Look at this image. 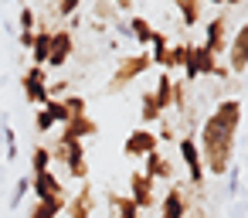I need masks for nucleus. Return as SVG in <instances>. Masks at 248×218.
<instances>
[{
    "label": "nucleus",
    "instance_id": "obj_34",
    "mask_svg": "<svg viewBox=\"0 0 248 218\" xmlns=\"http://www.w3.org/2000/svg\"><path fill=\"white\" fill-rule=\"evenodd\" d=\"M78 11H82V4H78V0H58V4H55V14H58L62 21H65V17L72 21Z\"/></svg>",
    "mask_w": 248,
    "mask_h": 218
},
{
    "label": "nucleus",
    "instance_id": "obj_21",
    "mask_svg": "<svg viewBox=\"0 0 248 218\" xmlns=\"http://www.w3.org/2000/svg\"><path fill=\"white\" fill-rule=\"evenodd\" d=\"M153 99H156V106H160L163 113H167V109H173V75H170V72H163V75L156 79Z\"/></svg>",
    "mask_w": 248,
    "mask_h": 218
},
{
    "label": "nucleus",
    "instance_id": "obj_28",
    "mask_svg": "<svg viewBox=\"0 0 248 218\" xmlns=\"http://www.w3.org/2000/svg\"><path fill=\"white\" fill-rule=\"evenodd\" d=\"M62 102H65V109H68V116H72V119H75V116H85V109H89L85 96H65Z\"/></svg>",
    "mask_w": 248,
    "mask_h": 218
},
{
    "label": "nucleus",
    "instance_id": "obj_8",
    "mask_svg": "<svg viewBox=\"0 0 248 218\" xmlns=\"http://www.w3.org/2000/svg\"><path fill=\"white\" fill-rule=\"evenodd\" d=\"M153 184H156L153 177H146L143 170H133V174H129V194H126V198H129V201H133L140 211H150V208L156 204Z\"/></svg>",
    "mask_w": 248,
    "mask_h": 218
},
{
    "label": "nucleus",
    "instance_id": "obj_9",
    "mask_svg": "<svg viewBox=\"0 0 248 218\" xmlns=\"http://www.w3.org/2000/svg\"><path fill=\"white\" fill-rule=\"evenodd\" d=\"M153 150H160V140H156V133H153V130H146V126L133 130V133L126 136V143H123V153H126V157H133V160H143V157H146V153H153Z\"/></svg>",
    "mask_w": 248,
    "mask_h": 218
},
{
    "label": "nucleus",
    "instance_id": "obj_29",
    "mask_svg": "<svg viewBox=\"0 0 248 218\" xmlns=\"http://www.w3.org/2000/svg\"><path fill=\"white\" fill-rule=\"evenodd\" d=\"M224 177H228V198H238V194H241V167L231 164Z\"/></svg>",
    "mask_w": 248,
    "mask_h": 218
},
{
    "label": "nucleus",
    "instance_id": "obj_22",
    "mask_svg": "<svg viewBox=\"0 0 248 218\" xmlns=\"http://www.w3.org/2000/svg\"><path fill=\"white\" fill-rule=\"evenodd\" d=\"M140 106H143V109H140V119H143V126H146V130H150L153 123H160V119L167 116V113H163V109L156 106V99H153V92H143V99H140Z\"/></svg>",
    "mask_w": 248,
    "mask_h": 218
},
{
    "label": "nucleus",
    "instance_id": "obj_14",
    "mask_svg": "<svg viewBox=\"0 0 248 218\" xmlns=\"http://www.w3.org/2000/svg\"><path fill=\"white\" fill-rule=\"evenodd\" d=\"M62 136H68V140H89V136H99V123L85 113V116H75V119H68L65 126H62Z\"/></svg>",
    "mask_w": 248,
    "mask_h": 218
},
{
    "label": "nucleus",
    "instance_id": "obj_19",
    "mask_svg": "<svg viewBox=\"0 0 248 218\" xmlns=\"http://www.w3.org/2000/svg\"><path fill=\"white\" fill-rule=\"evenodd\" d=\"M187 51H190V45H170L163 55H156V58H153V65H160L163 72L184 68V65H187Z\"/></svg>",
    "mask_w": 248,
    "mask_h": 218
},
{
    "label": "nucleus",
    "instance_id": "obj_3",
    "mask_svg": "<svg viewBox=\"0 0 248 218\" xmlns=\"http://www.w3.org/2000/svg\"><path fill=\"white\" fill-rule=\"evenodd\" d=\"M177 150H180V157H184V167H187V181H190V187H201V191H204V177H207V170H204V160H201L197 140H194V136H177Z\"/></svg>",
    "mask_w": 248,
    "mask_h": 218
},
{
    "label": "nucleus",
    "instance_id": "obj_37",
    "mask_svg": "<svg viewBox=\"0 0 248 218\" xmlns=\"http://www.w3.org/2000/svg\"><path fill=\"white\" fill-rule=\"evenodd\" d=\"M156 140H160V143H173V140H177V130H173V123H170L167 116L160 119V133H156Z\"/></svg>",
    "mask_w": 248,
    "mask_h": 218
},
{
    "label": "nucleus",
    "instance_id": "obj_31",
    "mask_svg": "<svg viewBox=\"0 0 248 218\" xmlns=\"http://www.w3.org/2000/svg\"><path fill=\"white\" fill-rule=\"evenodd\" d=\"M119 11H116V4H106V0H102V4H92V17H95V24H106L109 17H116Z\"/></svg>",
    "mask_w": 248,
    "mask_h": 218
},
{
    "label": "nucleus",
    "instance_id": "obj_15",
    "mask_svg": "<svg viewBox=\"0 0 248 218\" xmlns=\"http://www.w3.org/2000/svg\"><path fill=\"white\" fill-rule=\"evenodd\" d=\"M143 160H146V167H143L146 177H153V181H170V184H173V164H170L167 153L153 150V153H146Z\"/></svg>",
    "mask_w": 248,
    "mask_h": 218
},
{
    "label": "nucleus",
    "instance_id": "obj_20",
    "mask_svg": "<svg viewBox=\"0 0 248 218\" xmlns=\"http://www.w3.org/2000/svg\"><path fill=\"white\" fill-rule=\"evenodd\" d=\"M126 24H129V34H133V41H136L143 51H150V41H153V34H156V28L150 24V17H140V14H136V17H129Z\"/></svg>",
    "mask_w": 248,
    "mask_h": 218
},
{
    "label": "nucleus",
    "instance_id": "obj_43",
    "mask_svg": "<svg viewBox=\"0 0 248 218\" xmlns=\"http://www.w3.org/2000/svg\"><path fill=\"white\" fill-rule=\"evenodd\" d=\"M187 218H201V211H194V215H187Z\"/></svg>",
    "mask_w": 248,
    "mask_h": 218
},
{
    "label": "nucleus",
    "instance_id": "obj_27",
    "mask_svg": "<svg viewBox=\"0 0 248 218\" xmlns=\"http://www.w3.org/2000/svg\"><path fill=\"white\" fill-rule=\"evenodd\" d=\"M65 174L85 184V181H89V160H85V157H72V160L65 164Z\"/></svg>",
    "mask_w": 248,
    "mask_h": 218
},
{
    "label": "nucleus",
    "instance_id": "obj_11",
    "mask_svg": "<svg viewBox=\"0 0 248 218\" xmlns=\"http://www.w3.org/2000/svg\"><path fill=\"white\" fill-rule=\"evenodd\" d=\"M75 55V38L68 28H55L51 31V55H48V65L51 68H65V62ZM45 65V68H48Z\"/></svg>",
    "mask_w": 248,
    "mask_h": 218
},
{
    "label": "nucleus",
    "instance_id": "obj_40",
    "mask_svg": "<svg viewBox=\"0 0 248 218\" xmlns=\"http://www.w3.org/2000/svg\"><path fill=\"white\" fill-rule=\"evenodd\" d=\"M89 31H95V34H106V31H109V24H95V21H92V24H89Z\"/></svg>",
    "mask_w": 248,
    "mask_h": 218
},
{
    "label": "nucleus",
    "instance_id": "obj_1",
    "mask_svg": "<svg viewBox=\"0 0 248 218\" xmlns=\"http://www.w3.org/2000/svg\"><path fill=\"white\" fill-rule=\"evenodd\" d=\"M238 126H241V99H221L207 119L201 123V160H204V170L207 174H217L224 177L228 167L234 164V136H238Z\"/></svg>",
    "mask_w": 248,
    "mask_h": 218
},
{
    "label": "nucleus",
    "instance_id": "obj_24",
    "mask_svg": "<svg viewBox=\"0 0 248 218\" xmlns=\"http://www.w3.org/2000/svg\"><path fill=\"white\" fill-rule=\"evenodd\" d=\"M65 204H68V198H55V201H34L31 218H58V215L65 211Z\"/></svg>",
    "mask_w": 248,
    "mask_h": 218
},
{
    "label": "nucleus",
    "instance_id": "obj_5",
    "mask_svg": "<svg viewBox=\"0 0 248 218\" xmlns=\"http://www.w3.org/2000/svg\"><path fill=\"white\" fill-rule=\"evenodd\" d=\"M217 58L204 48V45H190V51H187V65H184V82H197V79H204V75H214L217 72Z\"/></svg>",
    "mask_w": 248,
    "mask_h": 218
},
{
    "label": "nucleus",
    "instance_id": "obj_12",
    "mask_svg": "<svg viewBox=\"0 0 248 218\" xmlns=\"http://www.w3.org/2000/svg\"><path fill=\"white\" fill-rule=\"evenodd\" d=\"M92 211H95V194H92V184L85 181L75 194H68L65 215H68V218H92Z\"/></svg>",
    "mask_w": 248,
    "mask_h": 218
},
{
    "label": "nucleus",
    "instance_id": "obj_2",
    "mask_svg": "<svg viewBox=\"0 0 248 218\" xmlns=\"http://www.w3.org/2000/svg\"><path fill=\"white\" fill-rule=\"evenodd\" d=\"M150 68H153L150 51L123 55V58H119V65H116V72H112V79H109V85H106V92H119V89H126L129 82H136V79H140V75H146Z\"/></svg>",
    "mask_w": 248,
    "mask_h": 218
},
{
    "label": "nucleus",
    "instance_id": "obj_32",
    "mask_svg": "<svg viewBox=\"0 0 248 218\" xmlns=\"http://www.w3.org/2000/svg\"><path fill=\"white\" fill-rule=\"evenodd\" d=\"M31 123H34V133H51L55 130V119L48 116V109H34V119Z\"/></svg>",
    "mask_w": 248,
    "mask_h": 218
},
{
    "label": "nucleus",
    "instance_id": "obj_10",
    "mask_svg": "<svg viewBox=\"0 0 248 218\" xmlns=\"http://www.w3.org/2000/svg\"><path fill=\"white\" fill-rule=\"evenodd\" d=\"M28 177H31V174H28ZM31 194H34V201H55V198H68V194H65V184H62V177H58L55 170L34 174V177H31Z\"/></svg>",
    "mask_w": 248,
    "mask_h": 218
},
{
    "label": "nucleus",
    "instance_id": "obj_4",
    "mask_svg": "<svg viewBox=\"0 0 248 218\" xmlns=\"http://www.w3.org/2000/svg\"><path fill=\"white\" fill-rule=\"evenodd\" d=\"M228 41H231V34H228V11H217L207 24H204V48L214 55V58H221L224 51H228Z\"/></svg>",
    "mask_w": 248,
    "mask_h": 218
},
{
    "label": "nucleus",
    "instance_id": "obj_26",
    "mask_svg": "<svg viewBox=\"0 0 248 218\" xmlns=\"http://www.w3.org/2000/svg\"><path fill=\"white\" fill-rule=\"evenodd\" d=\"M41 109H48V116H51V119H55V126H65V123H68V119H72V116H68V109H65V102H62V99H48V102H45V106H41Z\"/></svg>",
    "mask_w": 248,
    "mask_h": 218
},
{
    "label": "nucleus",
    "instance_id": "obj_30",
    "mask_svg": "<svg viewBox=\"0 0 248 218\" xmlns=\"http://www.w3.org/2000/svg\"><path fill=\"white\" fill-rule=\"evenodd\" d=\"M31 194V177H21L17 184H14V191H11V208H21V201Z\"/></svg>",
    "mask_w": 248,
    "mask_h": 218
},
{
    "label": "nucleus",
    "instance_id": "obj_6",
    "mask_svg": "<svg viewBox=\"0 0 248 218\" xmlns=\"http://www.w3.org/2000/svg\"><path fill=\"white\" fill-rule=\"evenodd\" d=\"M48 68H38V65H31L24 75H21V89H24V99L31 102V106H45L48 102Z\"/></svg>",
    "mask_w": 248,
    "mask_h": 218
},
{
    "label": "nucleus",
    "instance_id": "obj_16",
    "mask_svg": "<svg viewBox=\"0 0 248 218\" xmlns=\"http://www.w3.org/2000/svg\"><path fill=\"white\" fill-rule=\"evenodd\" d=\"M48 153H51V164H68L72 157H85V143L68 140V136H58L55 147H48Z\"/></svg>",
    "mask_w": 248,
    "mask_h": 218
},
{
    "label": "nucleus",
    "instance_id": "obj_36",
    "mask_svg": "<svg viewBox=\"0 0 248 218\" xmlns=\"http://www.w3.org/2000/svg\"><path fill=\"white\" fill-rule=\"evenodd\" d=\"M68 79H58V82H48V99H65L68 96Z\"/></svg>",
    "mask_w": 248,
    "mask_h": 218
},
{
    "label": "nucleus",
    "instance_id": "obj_18",
    "mask_svg": "<svg viewBox=\"0 0 248 218\" xmlns=\"http://www.w3.org/2000/svg\"><path fill=\"white\" fill-rule=\"evenodd\" d=\"M51 55V28H38L34 31V45H31V65L45 68Z\"/></svg>",
    "mask_w": 248,
    "mask_h": 218
},
{
    "label": "nucleus",
    "instance_id": "obj_39",
    "mask_svg": "<svg viewBox=\"0 0 248 218\" xmlns=\"http://www.w3.org/2000/svg\"><path fill=\"white\" fill-rule=\"evenodd\" d=\"M112 28H116V34H119V38H129V41H133V34H129V24H126V21H116Z\"/></svg>",
    "mask_w": 248,
    "mask_h": 218
},
{
    "label": "nucleus",
    "instance_id": "obj_38",
    "mask_svg": "<svg viewBox=\"0 0 248 218\" xmlns=\"http://www.w3.org/2000/svg\"><path fill=\"white\" fill-rule=\"evenodd\" d=\"M17 45H21L24 51H31V45H34V31H21V34H17Z\"/></svg>",
    "mask_w": 248,
    "mask_h": 218
},
{
    "label": "nucleus",
    "instance_id": "obj_42",
    "mask_svg": "<svg viewBox=\"0 0 248 218\" xmlns=\"http://www.w3.org/2000/svg\"><path fill=\"white\" fill-rule=\"evenodd\" d=\"M231 72H228V65H217V72H214V79H228Z\"/></svg>",
    "mask_w": 248,
    "mask_h": 218
},
{
    "label": "nucleus",
    "instance_id": "obj_23",
    "mask_svg": "<svg viewBox=\"0 0 248 218\" xmlns=\"http://www.w3.org/2000/svg\"><path fill=\"white\" fill-rule=\"evenodd\" d=\"M109 208H112V218H140L143 215L126 194H109Z\"/></svg>",
    "mask_w": 248,
    "mask_h": 218
},
{
    "label": "nucleus",
    "instance_id": "obj_35",
    "mask_svg": "<svg viewBox=\"0 0 248 218\" xmlns=\"http://www.w3.org/2000/svg\"><path fill=\"white\" fill-rule=\"evenodd\" d=\"M17 24H21V31H38V14H34V7H21Z\"/></svg>",
    "mask_w": 248,
    "mask_h": 218
},
{
    "label": "nucleus",
    "instance_id": "obj_33",
    "mask_svg": "<svg viewBox=\"0 0 248 218\" xmlns=\"http://www.w3.org/2000/svg\"><path fill=\"white\" fill-rule=\"evenodd\" d=\"M4 153H7V164L17 160V133H14V126L4 130Z\"/></svg>",
    "mask_w": 248,
    "mask_h": 218
},
{
    "label": "nucleus",
    "instance_id": "obj_41",
    "mask_svg": "<svg viewBox=\"0 0 248 218\" xmlns=\"http://www.w3.org/2000/svg\"><path fill=\"white\" fill-rule=\"evenodd\" d=\"M116 11H133V0H116Z\"/></svg>",
    "mask_w": 248,
    "mask_h": 218
},
{
    "label": "nucleus",
    "instance_id": "obj_13",
    "mask_svg": "<svg viewBox=\"0 0 248 218\" xmlns=\"http://www.w3.org/2000/svg\"><path fill=\"white\" fill-rule=\"evenodd\" d=\"M190 211H187V194H184V187L173 181L170 184V191L163 194V201H160V218H187Z\"/></svg>",
    "mask_w": 248,
    "mask_h": 218
},
{
    "label": "nucleus",
    "instance_id": "obj_7",
    "mask_svg": "<svg viewBox=\"0 0 248 218\" xmlns=\"http://www.w3.org/2000/svg\"><path fill=\"white\" fill-rule=\"evenodd\" d=\"M224 55H228V72H231V75L248 72V21L234 28V34H231Z\"/></svg>",
    "mask_w": 248,
    "mask_h": 218
},
{
    "label": "nucleus",
    "instance_id": "obj_25",
    "mask_svg": "<svg viewBox=\"0 0 248 218\" xmlns=\"http://www.w3.org/2000/svg\"><path fill=\"white\" fill-rule=\"evenodd\" d=\"M45 170H51V153H48L45 143H34V150H31V177L45 174Z\"/></svg>",
    "mask_w": 248,
    "mask_h": 218
},
{
    "label": "nucleus",
    "instance_id": "obj_17",
    "mask_svg": "<svg viewBox=\"0 0 248 218\" xmlns=\"http://www.w3.org/2000/svg\"><path fill=\"white\" fill-rule=\"evenodd\" d=\"M173 11L180 14V28H197V21L204 17V0H173Z\"/></svg>",
    "mask_w": 248,
    "mask_h": 218
}]
</instances>
